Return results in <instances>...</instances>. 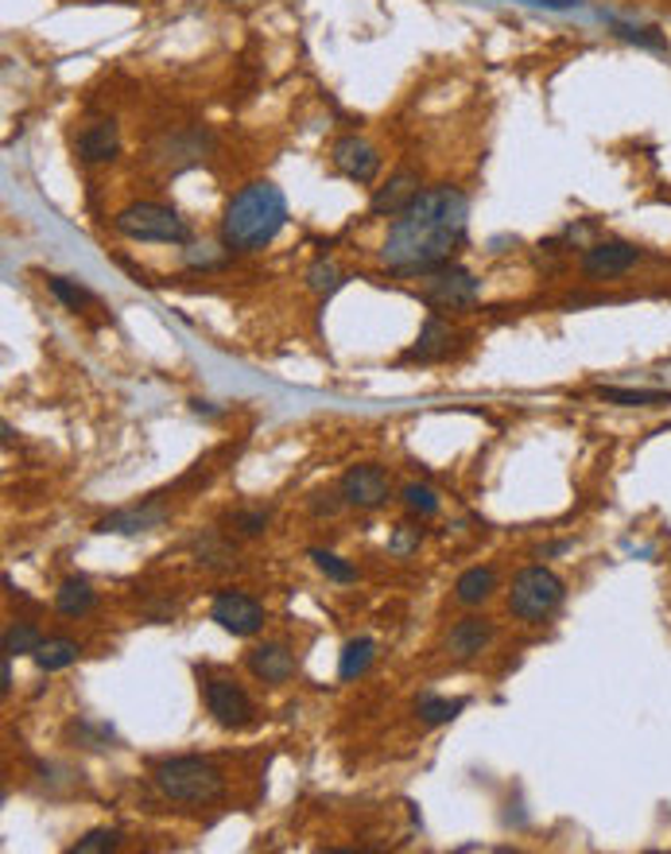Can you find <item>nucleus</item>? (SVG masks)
<instances>
[{
  "label": "nucleus",
  "instance_id": "obj_1",
  "mask_svg": "<svg viewBox=\"0 0 671 854\" xmlns=\"http://www.w3.org/2000/svg\"><path fill=\"white\" fill-rule=\"evenodd\" d=\"M470 202L459 187L419 190L392 218L388 238L380 246V261L400 277H423L451 264L454 249L466 238Z\"/></svg>",
  "mask_w": 671,
  "mask_h": 854
},
{
  "label": "nucleus",
  "instance_id": "obj_2",
  "mask_svg": "<svg viewBox=\"0 0 671 854\" xmlns=\"http://www.w3.org/2000/svg\"><path fill=\"white\" fill-rule=\"evenodd\" d=\"M287 222V198L276 183H245L221 214V246L230 253H256L272 246Z\"/></svg>",
  "mask_w": 671,
  "mask_h": 854
},
{
  "label": "nucleus",
  "instance_id": "obj_3",
  "mask_svg": "<svg viewBox=\"0 0 671 854\" xmlns=\"http://www.w3.org/2000/svg\"><path fill=\"white\" fill-rule=\"evenodd\" d=\"M151 777L156 789L175 804H213L226 792V777L206 758H164Z\"/></svg>",
  "mask_w": 671,
  "mask_h": 854
},
{
  "label": "nucleus",
  "instance_id": "obj_4",
  "mask_svg": "<svg viewBox=\"0 0 671 854\" xmlns=\"http://www.w3.org/2000/svg\"><path fill=\"white\" fill-rule=\"evenodd\" d=\"M113 230L128 241H159V246H187L190 226L179 210L164 202H133L125 210H117Z\"/></svg>",
  "mask_w": 671,
  "mask_h": 854
},
{
  "label": "nucleus",
  "instance_id": "obj_5",
  "mask_svg": "<svg viewBox=\"0 0 671 854\" xmlns=\"http://www.w3.org/2000/svg\"><path fill=\"white\" fill-rule=\"evenodd\" d=\"M563 602V579L547 567H524L513 579L509 591V610L524 622H544L555 606Z\"/></svg>",
  "mask_w": 671,
  "mask_h": 854
},
{
  "label": "nucleus",
  "instance_id": "obj_6",
  "mask_svg": "<svg viewBox=\"0 0 671 854\" xmlns=\"http://www.w3.org/2000/svg\"><path fill=\"white\" fill-rule=\"evenodd\" d=\"M423 303L434 311H470L478 303L474 272L459 269V264H442V269L431 272V280H427Z\"/></svg>",
  "mask_w": 671,
  "mask_h": 854
},
{
  "label": "nucleus",
  "instance_id": "obj_7",
  "mask_svg": "<svg viewBox=\"0 0 671 854\" xmlns=\"http://www.w3.org/2000/svg\"><path fill=\"white\" fill-rule=\"evenodd\" d=\"M206 696V711L213 715V722L226 730H241L253 722V699H249V691L241 688L238 680H226V676H210L202 688Z\"/></svg>",
  "mask_w": 671,
  "mask_h": 854
},
{
  "label": "nucleus",
  "instance_id": "obj_8",
  "mask_svg": "<svg viewBox=\"0 0 671 854\" xmlns=\"http://www.w3.org/2000/svg\"><path fill=\"white\" fill-rule=\"evenodd\" d=\"M210 617L233 637H253V633L264 629V606L256 598L241 591H218L213 594Z\"/></svg>",
  "mask_w": 671,
  "mask_h": 854
},
{
  "label": "nucleus",
  "instance_id": "obj_9",
  "mask_svg": "<svg viewBox=\"0 0 671 854\" xmlns=\"http://www.w3.org/2000/svg\"><path fill=\"white\" fill-rule=\"evenodd\" d=\"M640 249L629 246V241H598L583 253V277L586 280H617L625 277L629 269H637Z\"/></svg>",
  "mask_w": 671,
  "mask_h": 854
},
{
  "label": "nucleus",
  "instance_id": "obj_10",
  "mask_svg": "<svg viewBox=\"0 0 671 854\" xmlns=\"http://www.w3.org/2000/svg\"><path fill=\"white\" fill-rule=\"evenodd\" d=\"M331 164L338 175H346L349 183H373L380 171V156L377 148H373L369 140H361V136H342V140H334V152H331Z\"/></svg>",
  "mask_w": 671,
  "mask_h": 854
},
{
  "label": "nucleus",
  "instance_id": "obj_11",
  "mask_svg": "<svg viewBox=\"0 0 671 854\" xmlns=\"http://www.w3.org/2000/svg\"><path fill=\"white\" fill-rule=\"evenodd\" d=\"M342 501L357 509H380L388 501V478L380 467H354L342 478Z\"/></svg>",
  "mask_w": 671,
  "mask_h": 854
},
{
  "label": "nucleus",
  "instance_id": "obj_12",
  "mask_svg": "<svg viewBox=\"0 0 671 854\" xmlns=\"http://www.w3.org/2000/svg\"><path fill=\"white\" fill-rule=\"evenodd\" d=\"M74 152H78L82 164H109V159H117V152H120L117 121L113 117L90 121V125L78 133V140H74Z\"/></svg>",
  "mask_w": 671,
  "mask_h": 854
},
{
  "label": "nucleus",
  "instance_id": "obj_13",
  "mask_svg": "<svg viewBox=\"0 0 671 854\" xmlns=\"http://www.w3.org/2000/svg\"><path fill=\"white\" fill-rule=\"evenodd\" d=\"M416 195H419V175L403 167V171H396L392 179H388L385 187L373 195L369 214H373V218H396V214H400Z\"/></svg>",
  "mask_w": 671,
  "mask_h": 854
},
{
  "label": "nucleus",
  "instance_id": "obj_14",
  "mask_svg": "<svg viewBox=\"0 0 671 854\" xmlns=\"http://www.w3.org/2000/svg\"><path fill=\"white\" fill-rule=\"evenodd\" d=\"M249 673L264 684H284V680H292L295 660L280 640H264V645H256V649L249 653Z\"/></svg>",
  "mask_w": 671,
  "mask_h": 854
},
{
  "label": "nucleus",
  "instance_id": "obj_15",
  "mask_svg": "<svg viewBox=\"0 0 671 854\" xmlns=\"http://www.w3.org/2000/svg\"><path fill=\"white\" fill-rule=\"evenodd\" d=\"M490 640H493V622L490 617L470 614V617H462V622H454L451 637H447V649H451L459 660H470V657H478Z\"/></svg>",
  "mask_w": 671,
  "mask_h": 854
},
{
  "label": "nucleus",
  "instance_id": "obj_16",
  "mask_svg": "<svg viewBox=\"0 0 671 854\" xmlns=\"http://www.w3.org/2000/svg\"><path fill=\"white\" fill-rule=\"evenodd\" d=\"M451 346H454L451 323H442L439 315H431L423 323V331H419V342L403 357H408V362H439V357L451 354Z\"/></svg>",
  "mask_w": 671,
  "mask_h": 854
},
{
  "label": "nucleus",
  "instance_id": "obj_17",
  "mask_svg": "<svg viewBox=\"0 0 671 854\" xmlns=\"http://www.w3.org/2000/svg\"><path fill=\"white\" fill-rule=\"evenodd\" d=\"M78 640H71V637H48L40 645V649L32 653V660H35V668L40 673H63V668H71L74 660H78Z\"/></svg>",
  "mask_w": 671,
  "mask_h": 854
},
{
  "label": "nucleus",
  "instance_id": "obj_18",
  "mask_svg": "<svg viewBox=\"0 0 671 854\" xmlns=\"http://www.w3.org/2000/svg\"><path fill=\"white\" fill-rule=\"evenodd\" d=\"M493 591H497V571L493 567H470L462 571L459 583H454V598H459L462 606H478V602H485Z\"/></svg>",
  "mask_w": 671,
  "mask_h": 854
},
{
  "label": "nucleus",
  "instance_id": "obj_19",
  "mask_svg": "<svg viewBox=\"0 0 671 854\" xmlns=\"http://www.w3.org/2000/svg\"><path fill=\"white\" fill-rule=\"evenodd\" d=\"M594 396L606 404H621V408H652V404H671V393L663 388H617V385H601L594 388Z\"/></svg>",
  "mask_w": 671,
  "mask_h": 854
},
{
  "label": "nucleus",
  "instance_id": "obj_20",
  "mask_svg": "<svg viewBox=\"0 0 671 854\" xmlns=\"http://www.w3.org/2000/svg\"><path fill=\"white\" fill-rule=\"evenodd\" d=\"M55 606H59V614H66V617L90 614V610H94V586H90L86 579H66V583L55 591Z\"/></svg>",
  "mask_w": 671,
  "mask_h": 854
},
{
  "label": "nucleus",
  "instance_id": "obj_21",
  "mask_svg": "<svg viewBox=\"0 0 671 854\" xmlns=\"http://www.w3.org/2000/svg\"><path fill=\"white\" fill-rule=\"evenodd\" d=\"M373 657H377V645L369 637H357L349 640L346 649H342V660H338V676L342 680H357V676L369 673Z\"/></svg>",
  "mask_w": 671,
  "mask_h": 854
},
{
  "label": "nucleus",
  "instance_id": "obj_22",
  "mask_svg": "<svg viewBox=\"0 0 671 854\" xmlns=\"http://www.w3.org/2000/svg\"><path fill=\"white\" fill-rule=\"evenodd\" d=\"M195 560L210 571H226L233 563V548L221 537H213V532H206V537L195 540Z\"/></svg>",
  "mask_w": 671,
  "mask_h": 854
},
{
  "label": "nucleus",
  "instance_id": "obj_23",
  "mask_svg": "<svg viewBox=\"0 0 671 854\" xmlns=\"http://www.w3.org/2000/svg\"><path fill=\"white\" fill-rule=\"evenodd\" d=\"M466 707V699H439V696H423L416 704V715L423 727H442V722H451L454 715Z\"/></svg>",
  "mask_w": 671,
  "mask_h": 854
},
{
  "label": "nucleus",
  "instance_id": "obj_24",
  "mask_svg": "<svg viewBox=\"0 0 671 854\" xmlns=\"http://www.w3.org/2000/svg\"><path fill=\"white\" fill-rule=\"evenodd\" d=\"M43 645V637H40V629L35 625H28V622H17V625H9L4 629V653L9 657H24V653H35Z\"/></svg>",
  "mask_w": 671,
  "mask_h": 854
},
{
  "label": "nucleus",
  "instance_id": "obj_25",
  "mask_svg": "<svg viewBox=\"0 0 671 854\" xmlns=\"http://www.w3.org/2000/svg\"><path fill=\"white\" fill-rule=\"evenodd\" d=\"M167 513H113L105 521H97L94 532H144L151 524H159Z\"/></svg>",
  "mask_w": 671,
  "mask_h": 854
},
{
  "label": "nucleus",
  "instance_id": "obj_26",
  "mask_svg": "<svg viewBox=\"0 0 671 854\" xmlns=\"http://www.w3.org/2000/svg\"><path fill=\"white\" fill-rule=\"evenodd\" d=\"M311 560H315V567L323 571L326 579H334V583H354V579H357L354 563H346L342 555L326 552V548H311Z\"/></svg>",
  "mask_w": 671,
  "mask_h": 854
},
{
  "label": "nucleus",
  "instance_id": "obj_27",
  "mask_svg": "<svg viewBox=\"0 0 671 854\" xmlns=\"http://www.w3.org/2000/svg\"><path fill=\"white\" fill-rule=\"evenodd\" d=\"M342 284H346V277H342V272L334 269L331 261H315V264L307 269V288H311V292L331 295V292H338Z\"/></svg>",
  "mask_w": 671,
  "mask_h": 854
},
{
  "label": "nucleus",
  "instance_id": "obj_28",
  "mask_svg": "<svg viewBox=\"0 0 671 854\" xmlns=\"http://www.w3.org/2000/svg\"><path fill=\"white\" fill-rule=\"evenodd\" d=\"M48 288H51V295H55L63 308H71V311H82L86 303H94V295L86 292L82 284H71L66 277H51L48 280Z\"/></svg>",
  "mask_w": 671,
  "mask_h": 854
},
{
  "label": "nucleus",
  "instance_id": "obj_29",
  "mask_svg": "<svg viewBox=\"0 0 671 854\" xmlns=\"http://www.w3.org/2000/svg\"><path fill=\"white\" fill-rule=\"evenodd\" d=\"M403 506H408L411 513H419V517H434V513H439V493H434L431 486L411 482V486H403Z\"/></svg>",
  "mask_w": 671,
  "mask_h": 854
},
{
  "label": "nucleus",
  "instance_id": "obj_30",
  "mask_svg": "<svg viewBox=\"0 0 671 854\" xmlns=\"http://www.w3.org/2000/svg\"><path fill=\"white\" fill-rule=\"evenodd\" d=\"M120 846V831L113 827H97L90 835H82L78 843L71 846V854H97V851H117Z\"/></svg>",
  "mask_w": 671,
  "mask_h": 854
},
{
  "label": "nucleus",
  "instance_id": "obj_31",
  "mask_svg": "<svg viewBox=\"0 0 671 854\" xmlns=\"http://www.w3.org/2000/svg\"><path fill=\"white\" fill-rule=\"evenodd\" d=\"M230 529L238 537H261L269 529V509H238V513H230Z\"/></svg>",
  "mask_w": 671,
  "mask_h": 854
},
{
  "label": "nucleus",
  "instance_id": "obj_32",
  "mask_svg": "<svg viewBox=\"0 0 671 854\" xmlns=\"http://www.w3.org/2000/svg\"><path fill=\"white\" fill-rule=\"evenodd\" d=\"M614 35H621V40H629V43H640V48H652V51H663V48H668V43H663V35L656 32V28L621 24V20H614Z\"/></svg>",
  "mask_w": 671,
  "mask_h": 854
},
{
  "label": "nucleus",
  "instance_id": "obj_33",
  "mask_svg": "<svg viewBox=\"0 0 671 854\" xmlns=\"http://www.w3.org/2000/svg\"><path fill=\"white\" fill-rule=\"evenodd\" d=\"M411 548H419V529H408V524H400L392 537V552L396 555H408Z\"/></svg>",
  "mask_w": 671,
  "mask_h": 854
},
{
  "label": "nucleus",
  "instance_id": "obj_34",
  "mask_svg": "<svg viewBox=\"0 0 671 854\" xmlns=\"http://www.w3.org/2000/svg\"><path fill=\"white\" fill-rule=\"evenodd\" d=\"M311 509H315V513L318 517H334V513H338V509H342V501H334V493H318V498L315 501H311Z\"/></svg>",
  "mask_w": 671,
  "mask_h": 854
},
{
  "label": "nucleus",
  "instance_id": "obj_35",
  "mask_svg": "<svg viewBox=\"0 0 671 854\" xmlns=\"http://www.w3.org/2000/svg\"><path fill=\"white\" fill-rule=\"evenodd\" d=\"M524 4H536V9H552V12H567V9H578L583 0H524Z\"/></svg>",
  "mask_w": 671,
  "mask_h": 854
},
{
  "label": "nucleus",
  "instance_id": "obj_36",
  "mask_svg": "<svg viewBox=\"0 0 671 854\" xmlns=\"http://www.w3.org/2000/svg\"><path fill=\"white\" fill-rule=\"evenodd\" d=\"M12 691V657L4 653V660H0V696H9Z\"/></svg>",
  "mask_w": 671,
  "mask_h": 854
}]
</instances>
